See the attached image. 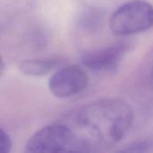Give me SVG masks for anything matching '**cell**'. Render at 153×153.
<instances>
[{
    "mask_svg": "<svg viewBox=\"0 0 153 153\" xmlns=\"http://www.w3.org/2000/svg\"><path fill=\"white\" fill-rule=\"evenodd\" d=\"M133 122L134 112L128 103L104 99L80 108L67 125L75 136L76 152H96L118 143Z\"/></svg>",
    "mask_w": 153,
    "mask_h": 153,
    "instance_id": "1",
    "label": "cell"
},
{
    "mask_svg": "<svg viewBox=\"0 0 153 153\" xmlns=\"http://www.w3.org/2000/svg\"><path fill=\"white\" fill-rule=\"evenodd\" d=\"M89 84V76L78 65L58 69L49 79L48 89L56 98L66 99L83 91Z\"/></svg>",
    "mask_w": 153,
    "mask_h": 153,
    "instance_id": "4",
    "label": "cell"
},
{
    "mask_svg": "<svg viewBox=\"0 0 153 153\" xmlns=\"http://www.w3.org/2000/svg\"><path fill=\"white\" fill-rule=\"evenodd\" d=\"M60 61L57 58H38L23 60L20 64V70L29 76H42L55 69Z\"/></svg>",
    "mask_w": 153,
    "mask_h": 153,
    "instance_id": "6",
    "label": "cell"
},
{
    "mask_svg": "<svg viewBox=\"0 0 153 153\" xmlns=\"http://www.w3.org/2000/svg\"><path fill=\"white\" fill-rule=\"evenodd\" d=\"M150 82L153 86V59L152 65H151V72H150Z\"/></svg>",
    "mask_w": 153,
    "mask_h": 153,
    "instance_id": "9",
    "label": "cell"
},
{
    "mask_svg": "<svg viewBox=\"0 0 153 153\" xmlns=\"http://www.w3.org/2000/svg\"><path fill=\"white\" fill-rule=\"evenodd\" d=\"M111 31L117 36H129L153 27V5L146 0H132L120 5L111 15Z\"/></svg>",
    "mask_w": 153,
    "mask_h": 153,
    "instance_id": "2",
    "label": "cell"
},
{
    "mask_svg": "<svg viewBox=\"0 0 153 153\" xmlns=\"http://www.w3.org/2000/svg\"><path fill=\"white\" fill-rule=\"evenodd\" d=\"M30 153L76 152V139L67 124L57 123L46 126L30 136L25 145Z\"/></svg>",
    "mask_w": 153,
    "mask_h": 153,
    "instance_id": "3",
    "label": "cell"
},
{
    "mask_svg": "<svg viewBox=\"0 0 153 153\" xmlns=\"http://www.w3.org/2000/svg\"><path fill=\"white\" fill-rule=\"evenodd\" d=\"M12 149V139L8 133L0 129V153H9Z\"/></svg>",
    "mask_w": 153,
    "mask_h": 153,
    "instance_id": "8",
    "label": "cell"
},
{
    "mask_svg": "<svg viewBox=\"0 0 153 153\" xmlns=\"http://www.w3.org/2000/svg\"><path fill=\"white\" fill-rule=\"evenodd\" d=\"M126 48L124 44H117L101 48L89 50L82 56L84 67L94 72H110L120 64Z\"/></svg>",
    "mask_w": 153,
    "mask_h": 153,
    "instance_id": "5",
    "label": "cell"
},
{
    "mask_svg": "<svg viewBox=\"0 0 153 153\" xmlns=\"http://www.w3.org/2000/svg\"><path fill=\"white\" fill-rule=\"evenodd\" d=\"M153 147L152 141H140L127 145L125 149H122L121 152H149Z\"/></svg>",
    "mask_w": 153,
    "mask_h": 153,
    "instance_id": "7",
    "label": "cell"
}]
</instances>
